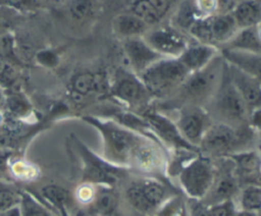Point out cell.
I'll return each mask as SVG.
<instances>
[{
	"instance_id": "6da1fadb",
	"label": "cell",
	"mask_w": 261,
	"mask_h": 216,
	"mask_svg": "<svg viewBox=\"0 0 261 216\" xmlns=\"http://www.w3.org/2000/svg\"><path fill=\"white\" fill-rule=\"evenodd\" d=\"M84 120L91 123L101 132L104 140V152L108 162L127 164L136 148L143 139L128 129L110 120H101L93 116H86Z\"/></svg>"
},
{
	"instance_id": "7a4b0ae2",
	"label": "cell",
	"mask_w": 261,
	"mask_h": 216,
	"mask_svg": "<svg viewBox=\"0 0 261 216\" xmlns=\"http://www.w3.org/2000/svg\"><path fill=\"white\" fill-rule=\"evenodd\" d=\"M189 74L188 69L177 58L163 57L149 66L139 77L152 98H165L173 95Z\"/></svg>"
},
{
	"instance_id": "3957f363",
	"label": "cell",
	"mask_w": 261,
	"mask_h": 216,
	"mask_svg": "<svg viewBox=\"0 0 261 216\" xmlns=\"http://www.w3.org/2000/svg\"><path fill=\"white\" fill-rule=\"evenodd\" d=\"M222 68L223 59L216 55L204 68L189 74L174 93L175 99L185 106H199L212 97L220 80Z\"/></svg>"
},
{
	"instance_id": "277c9868",
	"label": "cell",
	"mask_w": 261,
	"mask_h": 216,
	"mask_svg": "<svg viewBox=\"0 0 261 216\" xmlns=\"http://www.w3.org/2000/svg\"><path fill=\"white\" fill-rule=\"evenodd\" d=\"M212 107L216 115L222 120L220 122L233 127L248 125L250 111L233 87L227 70V64L223 61L220 80L212 97Z\"/></svg>"
},
{
	"instance_id": "5b68a950",
	"label": "cell",
	"mask_w": 261,
	"mask_h": 216,
	"mask_svg": "<svg viewBox=\"0 0 261 216\" xmlns=\"http://www.w3.org/2000/svg\"><path fill=\"white\" fill-rule=\"evenodd\" d=\"M251 133L248 125L233 127L228 124L217 122L209 125L200 144V150L208 156H228L236 153L237 149L245 144Z\"/></svg>"
},
{
	"instance_id": "8992f818",
	"label": "cell",
	"mask_w": 261,
	"mask_h": 216,
	"mask_svg": "<svg viewBox=\"0 0 261 216\" xmlns=\"http://www.w3.org/2000/svg\"><path fill=\"white\" fill-rule=\"evenodd\" d=\"M216 172L207 157H198L180 171L179 181L186 194L193 200H203L210 191Z\"/></svg>"
},
{
	"instance_id": "52a82bcc",
	"label": "cell",
	"mask_w": 261,
	"mask_h": 216,
	"mask_svg": "<svg viewBox=\"0 0 261 216\" xmlns=\"http://www.w3.org/2000/svg\"><path fill=\"white\" fill-rule=\"evenodd\" d=\"M110 89L113 96L132 107H144L152 99L139 75L121 68L117 69Z\"/></svg>"
},
{
	"instance_id": "ba28073f",
	"label": "cell",
	"mask_w": 261,
	"mask_h": 216,
	"mask_svg": "<svg viewBox=\"0 0 261 216\" xmlns=\"http://www.w3.org/2000/svg\"><path fill=\"white\" fill-rule=\"evenodd\" d=\"M77 147L85 164L83 169L84 181L99 185L112 186L119 178L120 168L113 166L108 161L106 162L98 158L80 141H77Z\"/></svg>"
},
{
	"instance_id": "9c48e42d",
	"label": "cell",
	"mask_w": 261,
	"mask_h": 216,
	"mask_svg": "<svg viewBox=\"0 0 261 216\" xmlns=\"http://www.w3.org/2000/svg\"><path fill=\"white\" fill-rule=\"evenodd\" d=\"M144 40L165 58H177L190 44L180 31L171 26L158 28L150 32Z\"/></svg>"
},
{
	"instance_id": "30bf717a",
	"label": "cell",
	"mask_w": 261,
	"mask_h": 216,
	"mask_svg": "<svg viewBox=\"0 0 261 216\" xmlns=\"http://www.w3.org/2000/svg\"><path fill=\"white\" fill-rule=\"evenodd\" d=\"M176 126L181 137L197 148L209 127L208 116L200 106H185L179 112Z\"/></svg>"
},
{
	"instance_id": "8fae6325",
	"label": "cell",
	"mask_w": 261,
	"mask_h": 216,
	"mask_svg": "<svg viewBox=\"0 0 261 216\" xmlns=\"http://www.w3.org/2000/svg\"><path fill=\"white\" fill-rule=\"evenodd\" d=\"M143 119L146 121L148 126L152 128L159 138L166 143L188 151H196L197 148L190 145L180 134L176 124L172 122L168 117L155 111H147L143 115Z\"/></svg>"
},
{
	"instance_id": "7c38bea8",
	"label": "cell",
	"mask_w": 261,
	"mask_h": 216,
	"mask_svg": "<svg viewBox=\"0 0 261 216\" xmlns=\"http://www.w3.org/2000/svg\"><path fill=\"white\" fill-rule=\"evenodd\" d=\"M123 52L137 75H140L153 63L163 58L140 37L126 39L123 43Z\"/></svg>"
},
{
	"instance_id": "4fadbf2b",
	"label": "cell",
	"mask_w": 261,
	"mask_h": 216,
	"mask_svg": "<svg viewBox=\"0 0 261 216\" xmlns=\"http://www.w3.org/2000/svg\"><path fill=\"white\" fill-rule=\"evenodd\" d=\"M227 70L233 87L236 88L240 96L243 98L249 111L251 112L254 109L260 108V78L252 76L229 64H227Z\"/></svg>"
},
{
	"instance_id": "5bb4252c",
	"label": "cell",
	"mask_w": 261,
	"mask_h": 216,
	"mask_svg": "<svg viewBox=\"0 0 261 216\" xmlns=\"http://www.w3.org/2000/svg\"><path fill=\"white\" fill-rule=\"evenodd\" d=\"M216 53L217 50L215 46L197 42L189 44L177 59L188 69V71L192 73L208 65L216 56Z\"/></svg>"
},
{
	"instance_id": "9a60e30c",
	"label": "cell",
	"mask_w": 261,
	"mask_h": 216,
	"mask_svg": "<svg viewBox=\"0 0 261 216\" xmlns=\"http://www.w3.org/2000/svg\"><path fill=\"white\" fill-rule=\"evenodd\" d=\"M221 57L224 62L236 68L260 78L261 71V56L258 53H253L244 50L222 49Z\"/></svg>"
},
{
	"instance_id": "2e32d148",
	"label": "cell",
	"mask_w": 261,
	"mask_h": 216,
	"mask_svg": "<svg viewBox=\"0 0 261 216\" xmlns=\"http://www.w3.org/2000/svg\"><path fill=\"white\" fill-rule=\"evenodd\" d=\"M172 2L166 0H141L132 3L130 11L148 26L158 23L170 9Z\"/></svg>"
},
{
	"instance_id": "e0dca14e",
	"label": "cell",
	"mask_w": 261,
	"mask_h": 216,
	"mask_svg": "<svg viewBox=\"0 0 261 216\" xmlns=\"http://www.w3.org/2000/svg\"><path fill=\"white\" fill-rule=\"evenodd\" d=\"M238 190L237 176L232 171H226L219 176L215 175L212 186L206 197L204 198V204L211 206L227 200H231V197Z\"/></svg>"
},
{
	"instance_id": "ac0fdd59",
	"label": "cell",
	"mask_w": 261,
	"mask_h": 216,
	"mask_svg": "<svg viewBox=\"0 0 261 216\" xmlns=\"http://www.w3.org/2000/svg\"><path fill=\"white\" fill-rule=\"evenodd\" d=\"M105 87H107L105 78L90 71H83L73 75L70 82L71 96L76 101L82 100L93 92L104 91Z\"/></svg>"
},
{
	"instance_id": "d6986e66",
	"label": "cell",
	"mask_w": 261,
	"mask_h": 216,
	"mask_svg": "<svg viewBox=\"0 0 261 216\" xmlns=\"http://www.w3.org/2000/svg\"><path fill=\"white\" fill-rule=\"evenodd\" d=\"M210 29L213 45L215 43L224 45L239 31L231 12L212 14L210 19Z\"/></svg>"
},
{
	"instance_id": "ffe728a7",
	"label": "cell",
	"mask_w": 261,
	"mask_h": 216,
	"mask_svg": "<svg viewBox=\"0 0 261 216\" xmlns=\"http://www.w3.org/2000/svg\"><path fill=\"white\" fill-rule=\"evenodd\" d=\"M223 46L224 47L222 49L244 50L260 54L261 41L259 25L239 30L237 34Z\"/></svg>"
},
{
	"instance_id": "44dd1931",
	"label": "cell",
	"mask_w": 261,
	"mask_h": 216,
	"mask_svg": "<svg viewBox=\"0 0 261 216\" xmlns=\"http://www.w3.org/2000/svg\"><path fill=\"white\" fill-rule=\"evenodd\" d=\"M231 14L239 30L260 24L261 2L260 1H240L237 2Z\"/></svg>"
},
{
	"instance_id": "7402d4cb",
	"label": "cell",
	"mask_w": 261,
	"mask_h": 216,
	"mask_svg": "<svg viewBox=\"0 0 261 216\" xmlns=\"http://www.w3.org/2000/svg\"><path fill=\"white\" fill-rule=\"evenodd\" d=\"M112 24L113 31L126 39L140 37L148 29V25L133 13L118 14L113 19Z\"/></svg>"
},
{
	"instance_id": "603a6c76",
	"label": "cell",
	"mask_w": 261,
	"mask_h": 216,
	"mask_svg": "<svg viewBox=\"0 0 261 216\" xmlns=\"http://www.w3.org/2000/svg\"><path fill=\"white\" fill-rule=\"evenodd\" d=\"M118 198L111 186L99 185L98 191L93 196L94 210L103 216H110L116 210Z\"/></svg>"
},
{
	"instance_id": "cb8c5ba5",
	"label": "cell",
	"mask_w": 261,
	"mask_h": 216,
	"mask_svg": "<svg viewBox=\"0 0 261 216\" xmlns=\"http://www.w3.org/2000/svg\"><path fill=\"white\" fill-rule=\"evenodd\" d=\"M237 169L242 175H254L259 173L260 167V158L257 152L255 151H243L236 152L227 156Z\"/></svg>"
},
{
	"instance_id": "d4e9b609",
	"label": "cell",
	"mask_w": 261,
	"mask_h": 216,
	"mask_svg": "<svg viewBox=\"0 0 261 216\" xmlns=\"http://www.w3.org/2000/svg\"><path fill=\"white\" fill-rule=\"evenodd\" d=\"M130 163L136 164L139 168L146 171L155 170L159 166L158 152L154 147L142 141L134 151Z\"/></svg>"
},
{
	"instance_id": "484cf974",
	"label": "cell",
	"mask_w": 261,
	"mask_h": 216,
	"mask_svg": "<svg viewBox=\"0 0 261 216\" xmlns=\"http://www.w3.org/2000/svg\"><path fill=\"white\" fill-rule=\"evenodd\" d=\"M205 16L197 2H182L175 15V23L180 29L189 30L196 20Z\"/></svg>"
},
{
	"instance_id": "4316f807",
	"label": "cell",
	"mask_w": 261,
	"mask_h": 216,
	"mask_svg": "<svg viewBox=\"0 0 261 216\" xmlns=\"http://www.w3.org/2000/svg\"><path fill=\"white\" fill-rule=\"evenodd\" d=\"M139 185L152 209H155L163 203L166 196V191L162 183L156 180L146 179L141 181Z\"/></svg>"
},
{
	"instance_id": "83f0119b",
	"label": "cell",
	"mask_w": 261,
	"mask_h": 216,
	"mask_svg": "<svg viewBox=\"0 0 261 216\" xmlns=\"http://www.w3.org/2000/svg\"><path fill=\"white\" fill-rule=\"evenodd\" d=\"M242 211L259 212L261 207V188L259 184L250 183L244 187L240 197Z\"/></svg>"
},
{
	"instance_id": "f1b7e54d",
	"label": "cell",
	"mask_w": 261,
	"mask_h": 216,
	"mask_svg": "<svg viewBox=\"0 0 261 216\" xmlns=\"http://www.w3.org/2000/svg\"><path fill=\"white\" fill-rule=\"evenodd\" d=\"M42 195L50 204H52L58 210L66 208L69 202L68 191L59 185L49 184L44 186L42 188Z\"/></svg>"
},
{
	"instance_id": "f546056e",
	"label": "cell",
	"mask_w": 261,
	"mask_h": 216,
	"mask_svg": "<svg viewBox=\"0 0 261 216\" xmlns=\"http://www.w3.org/2000/svg\"><path fill=\"white\" fill-rule=\"evenodd\" d=\"M19 198L18 208L20 216H52L49 211L30 194L23 193Z\"/></svg>"
},
{
	"instance_id": "4dcf8cb0",
	"label": "cell",
	"mask_w": 261,
	"mask_h": 216,
	"mask_svg": "<svg viewBox=\"0 0 261 216\" xmlns=\"http://www.w3.org/2000/svg\"><path fill=\"white\" fill-rule=\"evenodd\" d=\"M210 19H211V15L202 17L196 20L188 31L191 34V36H193L197 40V42L214 46L212 41V36H211Z\"/></svg>"
},
{
	"instance_id": "1f68e13d",
	"label": "cell",
	"mask_w": 261,
	"mask_h": 216,
	"mask_svg": "<svg viewBox=\"0 0 261 216\" xmlns=\"http://www.w3.org/2000/svg\"><path fill=\"white\" fill-rule=\"evenodd\" d=\"M126 199L129 202V204L136 208L138 211L148 213L152 211V207L149 205L147 202L139 183H134L132 184L127 190H126Z\"/></svg>"
},
{
	"instance_id": "d6a6232c",
	"label": "cell",
	"mask_w": 261,
	"mask_h": 216,
	"mask_svg": "<svg viewBox=\"0 0 261 216\" xmlns=\"http://www.w3.org/2000/svg\"><path fill=\"white\" fill-rule=\"evenodd\" d=\"M93 2L91 1H72L69 6L71 16L76 20H83L87 18L92 12Z\"/></svg>"
},
{
	"instance_id": "836d02e7",
	"label": "cell",
	"mask_w": 261,
	"mask_h": 216,
	"mask_svg": "<svg viewBox=\"0 0 261 216\" xmlns=\"http://www.w3.org/2000/svg\"><path fill=\"white\" fill-rule=\"evenodd\" d=\"M237 213L231 200L208 206V216H234Z\"/></svg>"
},
{
	"instance_id": "e575fe53",
	"label": "cell",
	"mask_w": 261,
	"mask_h": 216,
	"mask_svg": "<svg viewBox=\"0 0 261 216\" xmlns=\"http://www.w3.org/2000/svg\"><path fill=\"white\" fill-rule=\"evenodd\" d=\"M19 197L13 192L0 187V213L6 212L19 204Z\"/></svg>"
},
{
	"instance_id": "d590c367",
	"label": "cell",
	"mask_w": 261,
	"mask_h": 216,
	"mask_svg": "<svg viewBox=\"0 0 261 216\" xmlns=\"http://www.w3.org/2000/svg\"><path fill=\"white\" fill-rule=\"evenodd\" d=\"M37 61L47 67H54L58 64V56L51 50H42L36 54Z\"/></svg>"
},
{
	"instance_id": "8d00e7d4",
	"label": "cell",
	"mask_w": 261,
	"mask_h": 216,
	"mask_svg": "<svg viewBox=\"0 0 261 216\" xmlns=\"http://www.w3.org/2000/svg\"><path fill=\"white\" fill-rule=\"evenodd\" d=\"M190 213L191 216H208V206L201 200H193L190 205Z\"/></svg>"
},
{
	"instance_id": "74e56055",
	"label": "cell",
	"mask_w": 261,
	"mask_h": 216,
	"mask_svg": "<svg viewBox=\"0 0 261 216\" xmlns=\"http://www.w3.org/2000/svg\"><path fill=\"white\" fill-rule=\"evenodd\" d=\"M10 107H11V110H13L15 113H23L28 110V103L24 102L23 99L21 98H12L10 103H9Z\"/></svg>"
},
{
	"instance_id": "f35d334b",
	"label": "cell",
	"mask_w": 261,
	"mask_h": 216,
	"mask_svg": "<svg viewBox=\"0 0 261 216\" xmlns=\"http://www.w3.org/2000/svg\"><path fill=\"white\" fill-rule=\"evenodd\" d=\"M12 73L13 70L11 69V67L6 62L0 59V79L5 78L10 80L12 78Z\"/></svg>"
},
{
	"instance_id": "ab89813d",
	"label": "cell",
	"mask_w": 261,
	"mask_h": 216,
	"mask_svg": "<svg viewBox=\"0 0 261 216\" xmlns=\"http://www.w3.org/2000/svg\"><path fill=\"white\" fill-rule=\"evenodd\" d=\"M3 216H20V212H19L18 206H15V207L11 208L10 210L6 211Z\"/></svg>"
},
{
	"instance_id": "60d3db41",
	"label": "cell",
	"mask_w": 261,
	"mask_h": 216,
	"mask_svg": "<svg viewBox=\"0 0 261 216\" xmlns=\"http://www.w3.org/2000/svg\"><path fill=\"white\" fill-rule=\"evenodd\" d=\"M234 216H259V212H250V211H239Z\"/></svg>"
},
{
	"instance_id": "b9f144b4",
	"label": "cell",
	"mask_w": 261,
	"mask_h": 216,
	"mask_svg": "<svg viewBox=\"0 0 261 216\" xmlns=\"http://www.w3.org/2000/svg\"><path fill=\"white\" fill-rule=\"evenodd\" d=\"M59 211H60V213H61L62 216H68V214H67V212H66V208H62V209H60Z\"/></svg>"
},
{
	"instance_id": "7bdbcfd3",
	"label": "cell",
	"mask_w": 261,
	"mask_h": 216,
	"mask_svg": "<svg viewBox=\"0 0 261 216\" xmlns=\"http://www.w3.org/2000/svg\"><path fill=\"white\" fill-rule=\"evenodd\" d=\"M0 216H3V215H2V214H1V213H0Z\"/></svg>"
}]
</instances>
